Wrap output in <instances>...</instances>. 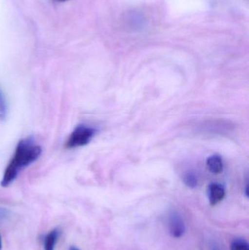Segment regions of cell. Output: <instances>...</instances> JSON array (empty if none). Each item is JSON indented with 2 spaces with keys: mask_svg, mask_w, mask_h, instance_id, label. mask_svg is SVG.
<instances>
[{
  "mask_svg": "<svg viewBox=\"0 0 249 250\" xmlns=\"http://www.w3.org/2000/svg\"><path fill=\"white\" fill-rule=\"evenodd\" d=\"M41 154L40 146L37 144L32 138H23L19 141L13 157L4 170L1 182V187H8L23 169L36 162Z\"/></svg>",
  "mask_w": 249,
  "mask_h": 250,
  "instance_id": "1",
  "label": "cell"
},
{
  "mask_svg": "<svg viewBox=\"0 0 249 250\" xmlns=\"http://www.w3.org/2000/svg\"><path fill=\"white\" fill-rule=\"evenodd\" d=\"M96 129L86 125H79L75 128L66 141V148L69 149L84 146L95 136Z\"/></svg>",
  "mask_w": 249,
  "mask_h": 250,
  "instance_id": "2",
  "label": "cell"
},
{
  "mask_svg": "<svg viewBox=\"0 0 249 250\" xmlns=\"http://www.w3.org/2000/svg\"><path fill=\"white\" fill-rule=\"evenodd\" d=\"M168 230L170 234L175 239L184 236L186 232V225L184 219L178 213L172 212L168 217Z\"/></svg>",
  "mask_w": 249,
  "mask_h": 250,
  "instance_id": "3",
  "label": "cell"
},
{
  "mask_svg": "<svg viewBox=\"0 0 249 250\" xmlns=\"http://www.w3.org/2000/svg\"><path fill=\"white\" fill-rule=\"evenodd\" d=\"M226 192L225 188L220 184L212 183L208 189V196L211 206H216L225 198Z\"/></svg>",
  "mask_w": 249,
  "mask_h": 250,
  "instance_id": "4",
  "label": "cell"
},
{
  "mask_svg": "<svg viewBox=\"0 0 249 250\" xmlns=\"http://www.w3.org/2000/svg\"><path fill=\"white\" fill-rule=\"evenodd\" d=\"M206 166L213 174H219L223 171V162L222 157L217 154L211 156L206 160Z\"/></svg>",
  "mask_w": 249,
  "mask_h": 250,
  "instance_id": "5",
  "label": "cell"
},
{
  "mask_svg": "<svg viewBox=\"0 0 249 250\" xmlns=\"http://www.w3.org/2000/svg\"><path fill=\"white\" fill-rule=\"evenodd\" d=\"M61 235V230L58 229H53L52 230L47 233L44 238V250H54L56 245L58 242V238Z\"/></svg>",
  "mask_w": 249,
  "mask_h": 250,
  "instance_id": "6",
  "label": "cell"
},
{
  "mask_svg": "<svg viewBox=\"0 0 249 250\" xmlns=\"http://www.w3.org/2000/svg\"><path fill=\"white\" fill-rule=\"evenodd\" d=\"M183 181H184V183L191 189H194L198 185V179H197V176L192 172L186 173L183 177Z\"/></svg>",
  "mask_w": 249,
  "mask_h": 250,
  "instance_id": "7",
  "label": "cell"
},
{
  "mask_svg": "<svg viewBox=\"0 0 249 250\" xmlns=\"http://www.w3.org/2000/svg\"><path fill=\"white\" fill-rule=\"evenodd\" d=\"M231 250H249L248 242L243 239H236L232 241L230 245Z\"/></svg>",
  "mask_w": 249,
  "mask_h": 250,
  "instance_id": "8",
  "label": "cell"
},
{
  "mask_svg": "<svg viewBox=\"0 0 249 250\" xmlns=\"http://www.w3.org/2000/svg\"><path fill=\"white\" fill-rule=\"evenodd\" d=\"M7 114V105L5 97L2 90L0 89V120H5Z\"/></svg>",
  "mask_w": 249,
  "mask_h": 250,
  "instance_id": "9",
  "label": "cell"
},
{
  "mask_svg": "<svg viewBox=\"0 0 249 250\" xmlns=\"http://www.w3.org/2000/svg\"><path fill=\"white\" fill-rule=\"evenodd\" d=\"M211 250H221L219 249V246L218 245H213V246L211 248Z\"/></svg>",
  "mask_w": 249,
  "mask_h": 250,
  "instance_id": "10",
  "label": "cell"
},
{
  "mask_svg": "<svg viewBox=\"0 0 249 250\" xmlns=\"http://www.w3.org/2000/svg\"><path fill=\"white\" fill-rule=\"evenodd\" d=\"M70 250H79L78 248H76V247L72 246V247H70Z\"/></svg>",
  "mask_w": 249,
  "mask_h": 250,
  "instance_id": "11",
  "label": "cell"
},
{
  "mask_svg": "<svg viewBox=\"0 0 249 250\" xmlns=\"http://www.w3.org/2000/svg\"><path fill=\"white\" fill-rule=\"evenodd\" d=\"M1 249H2V242H1V238L0 236V250H1Z\"/></svg>",
  "mask_w": 249,
  "mask_h": 250,
  "instance_id": "12",
  "label": "cell"
},
{
  "mask_svg": "<svg viewBox=\"0 0 249 250\" xmlns=\"http://www.w3.org/2000/svg\"><path fill=\"white\" fill-rule=\"evenodd\" d=\"M57 1H67V0H57Z\"/></svg>",
  "mask_w": 249,
  "mask_h": 250,
  "instance_id": "13",
  "label": "cell"
}]
</instances>
